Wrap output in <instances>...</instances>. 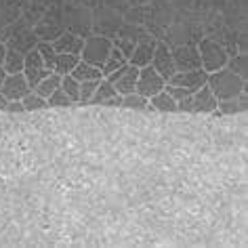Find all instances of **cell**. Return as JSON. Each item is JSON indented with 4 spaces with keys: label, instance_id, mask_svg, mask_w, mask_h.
<instances>
[{
    "label": "cell",
    "instance_id": "8fae6325",
    "mask_svg": "<svg viewBox=\"0 0 248 248\" xmlns=\"http://www.w3.org/2000/svg\"><path fill=\"white\" fill-rule=\"evenodd\" d=\"M30 91H32V89H30L28 80H26V76H23L21 72L7 74V78H4L2 84H0V93L4 95L7 101H15V99H19V101H21V99L26 97Z\"/></svg>",
    "mask_w": 248,
    "mask_h": 248
},
{
    "label": "cell",
    "instance_id": "44dd1931",
    "mask_svg": "<svg viewBox=\"0 0 248 248\" xmlns=\"http://www.w3.org/2000/svg\"><path fill=\"white\" fill-rule=\"evenodd\" d=\"M59 84H61V76H59L57 72H51L46 78H42L32 91L36 93V95H40V97L46 99L48 95H53V93L59 89Z\"/></svg>",
    "mask_w": 248,
    "mask_h": 248
},
{
    "label": "cell",
    "instance_id": "ba28073f",
    "mask_svg": "<svg viewBox=\"0 0 248 248\" xmlns=\"http://www.w3.org/2000/svg\"><path fill=\"white\" fill-rule=\"evenodd\" d=\"M150 65H152L154 70H156V72H158L164 80H169V78L172 76V74L177 72V67H175V59H172V51H170V46L166 45V42L158 40L156 51H154V55H152Z\"/></svg>",
    "mask_w": 248,
    "mask_h": 248
},
{
    "label": "cell",
    "instance_id": "30bf717a",
    "mask_svg": "<svg viewBox=\"0 0 248 248\" xmlns=\"http://www.w3.org/2000/svg\"><path fill=\"white\" fill-rule=\"evenodd\" d=\"M170 51H172V59H175L177 72L198 70V67H202L198 45H179L175 48H170Z\"/></svg>",
    "mask_w": 248,
    "mask_h": 248
},
{
    "label": "cell",
    "instance_id": "4316f807",
    "mask_svg": "<svg viewBox=\"0 0 248 248\" xmlns=\"http://www.w3.org/2000/svg\"><path fill=\"white\" fill-rule=\"evenodd\" d=\"M59 89L72 99V103H78V97H80V82L72 76V74H67V76H61Z\"/></svg>",
    "mask_w": 248,
    "mask_h": 248
},
{
    "label": "cell",
    "instance_id": "cb8c5ba5",
    "mask_svg": "<svg viewBox=\"0 0 248 248\" xmlns=\"http://www.w3.org/2000/svg\"><path fill=\"white\" fill-rule=\"evenodd\" d=\"M23 59H26V55H21V53H17V51H13V48L7 46V57H4V61H2L4 72L7 74L21 72L23 70Z\"/></svg>",
    "mask_w": 248,
    "mask_h": 248
},
{
    "label": "cell",
    "instance_id": "9a60e30c",
    "mask_svg": "<svg viewBox=\"0 0 248 248\" xmlns=\"http://www.w3.org/2000/svg\"><path fill=\"white\" fill-rule=\"evenodd\" d=\"M217 109V99L206 84L191 93V114H213Z\"/></svg>",
    "mask_w": 248,
    "mask_h": 248
},
{
    "label": "cell",
    "instance_id": "484cf974",
    "mask_svg": "<svg viewBox=\"0 0 248 248\" xmlns=\"http://www.w3.org/2000/svg\"><path fill=\"white\" fill-rule=\"evenodd\" d=\"M120 108L145 111V109H150V101H147L143 95H139V93H126V95H122V105Z\"/></svg>",
    "mask_w": 248,
    "mask_h": 248
},
{
    "label": "cell",
    "instance_id": "83f0119b",
    "mask_svg": "<svg viewBox=\"0 0 248 248\" xmlns=\"http://www.w3.org/2000/svg\"><path fill=\"white\" fill-rule=\"evenodd\" d=\"M225 67H227V70H232L233 74H238V76L246 78V74H248V59H246V53H238V55H233V57H229Z\"/></svg>",
    "mask_w": 248,
    "mask_h": 248
},
{
    "label": "cell",
    "instance_id": "1f68e13d",
    "mask_svg": "<svg viewBox=\"0 0 248 248\" xmlns=\"http://www.w3.org/2000/svg\"><path fill=\"white\" fill-rule=\"evenodd\" d=\"M4 111H11V114H23V103L19 101V99H15V101H7V109Z\"/></svg>",
    "mask_w": 248,
    "mask_h": 248
},
{
    "label": "cell",
    "instance_id": "6da1fadb",
    "mask_svg": "<svg viewBox=\"0 0 248 248\" xmlns=\"http://www.w3.org/2000/svg\"><path fill=\"white\" fill-rule=\"evenodd\" d=\"M206 86L215 95L217 101H227V99H235L242 93H246V78L233 74L227 67H221V70L208 74Z\"/></svg>",
    "mask_w": 248,
    "mask_h": 248
},
{
    "label": "cell",
    "instance_id": "4fadbf2b",
    "mask_svg": "<svg viewBox=\"0 0 248 248\" xmlns=\"http://www.w3.org/2000/svg\"><path fill=\"white\" fill-rule=\"evenodd\" d=\"M91 105H114V108H120L122 105V95L116 91V86L108 82L105 78L99 80V86L95 91V95L89 99Z\"/></svg>",
    "mask_w": 248,
    "mask_h": 248
},
{
    "label": "cell",
    "instance_id": "3957f363",
    "mask_svg": "<svg viewBox=\"0 0 248 248\" xmlns=\"http://www.w3.org/2000/svg\"><path fill=\"white\" fill-rule=\"evenodd\" d=\"M111 46L114 45H111V38H108V36L91 34L89 38H84L82 51H80V59L101 70V65L105 63V59H108Z\"/></svg>",
    "mask_w": 248,
    "mask_h": 248
},
{
    "label": "cell",
    "instance_id": "5bb4252c",
    "mask_svg": "<svg viewBox=\"0 0 248 248\" xmlns=\"http://www.w3.org/2000/svg\"><path fill=\"white\" fill-rule=\"evenodd\" d=\"M156 45H158V38H154V36H147V38L139 40L137 46L133 48V53L128 55V63L135 65V67L150 65L152 55H154V51H156Z\"/></svg>",
    "mask_w": 248,
    "mask_h": 248
},
{
    "label": "cell",
    "instance_id": "f546056e",
    "mask_svg": "<svg viewBox=\"0 0 248 248\" xmlns=\"http://www.w3.org/2000/svg\"><path fill=\"white\" fill-rule=\"evenodd\" d=\"M101 80V78H99ZM99 80H84L80 82V97H78V103H89V99L95 95L97 86H99Z\"/></svg>",
    "mask_w": 248,
    "mask_h": 248
},
{
    "label": "cell",
    "instance_id": "e0dca14e",
    "mask_svg": "<svg viewBox=\"0 0 248 248\" xmlns=\"http://www.w3.org/2000/svg\"><path fill=\"white\" fill-rule=\"evenodd\" d=\"M36 45H38V36L34 34L32 28H23L21 32H17L13 38L7 42L9 48H13V51L21 53V55H26L32 51V48H36Z\"/></svg>",
    "mask_w": 248,
    "mask_h": 248
},
{
    "label": "cell",
    "instance_id": "8992f818",
    "mask_svg": "<svg viewBox=\"0 0 248 248\" xmlns=\"http://www.w3.org/2000/svg\"><path fill=\"white\" fill-rule=\"evenodd\" d=\"M137 76H139V67H135L131 63L122 65L120 70L111 72L105 76L108 82H111L116 86V91L120 95H126V93H135V84H137Z\"/></svg>",
    "mask_w": 248,
    "mask_h": 248
},
{
    "label": "cell",
    "instance_id": "e575fe53",
    "mask_svg": "<svg viewBox=\"0 0 248 248\" xmlns=\"http://www.w3.org/2000/svg\"><path fill=\"white\" fill-rule=\"evenodd\" d=\"M4 78H7V72H4V67L0 65V84H2V80H4Z\"/></svg>",
    "mask_w": 248,
    "mask_h": 248
},
{
    "label": "cell",
    "instance_id": "4dcf8cb0",
    "mask_svg": "<svg viewBox=\"0 0 248 248\" xmlns=\"http://www.w3.org/2000/svg\"><path fill=\"white\" fill-rule=\"evenodd\" d=\"M46 103H48V108H67V105H74L72 99L67 97L61 89H57L53 95H48L46 97Z\"/></svg>",
    "mask_w": 248,
    "mask_h": 248
},
{
    "label": "cell",
    "instance_id": "d4e9b609",
    "mask_svg": "<svg viewBox=\"0 0 248 248\" xmlns=\"http://www.w3.org/2000/svg\"><path fill=\"white\" fill-rule=\"evenodd\" d=\"M36 51L42 57V63L46 65V70L53 72V65H55V59H57V51H55L53 42L48 40H38V45H36Z\"/></svg>",
    "mask_w": 248,
    "mask_h": 248
},
{
    "label": "cell",
    "instance_id": "d6986e66",
    "mask_svg": "<svg viewBox=\"0 0 248 248\" xmlns=\"http://www.w3.org/2000/svg\"><path fill=\"white\" fill-rule=\"evenodd\" d=\"M147 101H150V109L152 111H164V114H172V111H177V101L166 91H160V93H156V95H152Z\"/></svg>",
    "mask_w": 248,
    "mask_h": 248
},
{
    "label": "cell",
    "instance_id": "52a82bcc",
    "mask_svg": "<svg viewBox=\"0 0 248 248\" xmlns=\"http://www.w3.org/2000/svg\"><path fill=\"white\" fill-rule=\"evenodd\" d=\"M32 30H34V34L38 36V40L53 42L61 32H63V28H61V19H59V13H57V11H45L40 19L34 23Z\"/></svg>",
    "mask_w": 248,
    "mask_h": 248
},
{
    "label": "cell",
    "instance_id": "9c48e42d",
    "mask_svg": "<svg viewBox=\"0 0 248 248\" xmlns=\"http://www.w3.org/2000/svg\"><path fill=\"white\" fill-rule=\"evenodd\" d=\"M21 74L26 76L30 89H34L36 84L40 82L42 78H46L48 74H51V70H46V65L42 63V57L38 55V51L36 48H32L30 53H26V59H23V70Z\"/></svg>",
    "mask_w": 248,
    "mask_h": 248
},
{
    "label": "cell",
    "instance_id": "5b68a950",
    "mask_svg": "<svg viewBox=\"0 0 248 248\" xmlns=\"http://www.w3.org/2000/svg\"><path fill=\"white\" fill-rule=\"evenodd\" d=\"M147 36L150 34H147L143 28H139V26H122L120 30H118L116 38H111V45H114L118 51H122L124 57L128 59V55L133 53V48L137 46V42L147 38Z\"/></svg>",
    "mask_w": 248,
    "mask_h": 248
},
{
    "label": "cell",
    "instance_id": "7402d4cb",
    "mask_svg": "<svg viewBox=\"0 0 248 248\" xmlns=\"http://www.w3.org/2000/svg\"><path fill=\"white\" fill-rule=\"evenodd\" d=\"M78 61H80V55L57 53V59H55L53 72H57L59 76H67V74H72V70H74V67H76Z\"/></svg>",
    "mask_w": 248,
    "mask_h": 248
},
{
    "label": "cell",
    "instance_id": "603a6c76",
    "mask_svg": "<svg viewBox=\"0 0 248 248\" xmlns=\"http://www.w3.org/2000/svg\"><path fill=\"white\" fill-rule=\"evenodd\" d=\"M128 63V59L124 57V53L122 51H118L116 46H111V51L108 55V59H105V63L101 65V74H103V78L108 76V74L111 72H116V70H120L122 65H126Z\"/></svg>",
    "mask_w": 248,
    "mask_h": 248
},
{
    "label": "cell",
    "instance_id": "d6a6232c",
    "mask_svg": "<svg viewBox=\"0 0 248 248\" xmlns=\"http://www.w3.org/2000/svg\"><path fill=\"white\" fill-rule=\"evenodd\" d=\"M4 57H7V42H2V40H0V65H2Z\"/></svg>",
    "mask_w": 248,
    "mask_h": 248
},
{
    "label": "cell",
    "instance_id": "ac0fdd59",
    "mask_svg": "<svg viewBox=\"0 0 248 248\" xmlns=\"http://www.w3.org/2000/svg\"><path fill=\"white\" fill-rule=\"evenodd\" d=\"M248 108L246 93H242L235 99H227V101H217V109L213 111L215 116H232V114H242Z\"/></svg>",
    "mask_w": 248,
    "mask_h": 248
},
{
    "label": "cell",
    "instance_id": "7c38bea8",
    "mask_svg": "<svg viewBox=\"0 0 248 248\" xmlns=\"http://www.w3.org/2000/svg\"><path fill=\"white\" fill-rule=\"evenodd\" d=\"M206 78L208 74L202 70V67H198V70H185V72H175L172 76L166 80V84H172V86H183V89L187 91H198L200 86L206 84Z\"/></svg>",
    "mask_w": 248,
    "mask_h": 248
},
{
    "label": "cell",
    "instance_id": "2e32d148",
    "mask_svg": "<svg viewBox=\"0 0 248 248\" xmlns=\"http://www.w3.org/2000/svg\"><path fill=\"white\" fill-rule=\"evenodd\" d=\"M84 45V38L74 32H61L57 38L53 40V46L57 53H70V55H80Z\"/></svg>",
    "mask_w": 248,
    "mask_h": 248
},
{
    "label": "cell",
    "instance_id": "277c9868",
    "mask_svg": "<svg viewBox=\"0 0 248 248\" xmlns=\"http://www.w3.org/2000/svg\"><path fill=\"white\" fill-rule=\"evenodd\" d=\"M166 86V80L160 76V74L154 70L152 65H143L139 67V76H137V84H135V93L143 95L145 99H150L152 95L164 91Z\"/></svg>",
    "mask_w": 248,
    "mask_h": 248
},
{
    "label": "cell",
    "instance_id": "ffe728a7",
    "mask_svg": "<svg viewBox=\"0 0 248 248\" xmlns=\"http://www.w3.org/2000/svg\"><path fill=\"white\" fill-rule=\"evenodd\" d=\"M72 76L78 80V82H84V80H99V78H103V74L99 67L95 65H91V63H86V61L80 59L76 67L72 70Z\"/></svg>",
    "mask_w": 248,
    "mask_h": 248
},
{
    "label": "cell",
    "instance_id": "f1b7e54d",
    "mask_svg": "<svg viewBox=\"0 0 248 248\" xmlns=\"http://www.w3.org/2000/svg\"><path fill=\"white\" fill-rule=\"evenodd\" d=\"M21 103H23V109H26V111H38V109L48 108L46 99H45V97H40V95H36L34 91H30L28 95L21 99Z\"/></svg>",
    "mask_w": 248,
    "mask_h": 248
},
{
    "label": "cell",
    "instance_id": "7a4b0ae2",
    "mask_svg": "<svg viewBox=\"0 0 248 248\" xmlns=\"http://www.w3.org/2000/svg\"><path fill=\"white\" fill-rule=\"evenodd\" d=\"M198 53H200V63H202V70L210 74V72H217L221 67L227 65V59H229V53L227 48L217 40H210V38H204L200 40L198 45Z\"/></svg>",
    "mask_w": 248,
    "mask_h": 248
},
{
    "label": "cell",
    "instance_id": "836d02e7",
    "mask_svg": "<svg viewBox=\"0 0 248 248\" xmlns=\"http://www.w3.org/2000/svg\"><path fill=\"white\" fill-rule=\"evenodd\" d=\"M7 109V99H4V95L0 93V111H4Z\"/></svg>",
    "mask_w": 248,
    "mask_h": 248
}]
</instances>
